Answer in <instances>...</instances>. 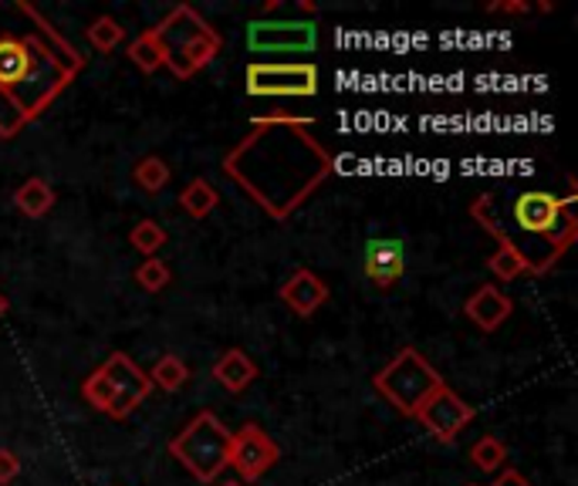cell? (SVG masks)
<instances>
[{"instance_id": "16", "label": "cell", "mask_w": 578, "mask_h": 486, "mask_svg": "<svg viewBox=\"0 0 578 486\" xmlns=\"http://www.w3.org/2000/svg\"><path fill=\"white\" fill-rule=\"evenodd\" d=\"M214 378H217V386L231 396H240L254 386V378H257V365L254 358L244 352V348H227L217 361H214Z\"/></svg>"}, {"instance_id": "11", "label": "cell", "mask_w": 578, "mask_h": 486, "mask_svg": "<svg viewBox=\"0 0 578 486\" xmlns=\"http://www.w3.org/2000/svg\"><path fill=\"white\" fill-rule=\"evenodd\" d=\"M491 206H494L491 193H481L474 203H470V216H474V220L497 240V250L488 257V267L494 270V278L504 281V284H511V281H517L521 274H535V267H532L528 253H524V250L507 237V230L494 220Z\"/></svg>"}, {"instance_id": "10", "label": "cell", "mask_w": 578, "mask_h": 486, "mask_svg": "<svg viewBox=\"0 0 578 486\" xmlns=\"http://www.w3.org/2000/svg\"><path fill=\"white\" fill-rule=\"evenodd\" d=\"M474 415H478L474 406L463 402L450 386H440L424 399V406L416 409L413 419L424 425L437 443H453L460 432L474 422Z\"/></svg>"}, {"instance_id": "6", "label": "cell", "mask_w": 578, "mask_h": 486, "mask_svg": "<svg viewBox=\"0 0 578 486\" xmlns=\"http://www.w3.org/2000/svg\"><path fill=\"white\" fill-rule=\"evenodd\" d=\"M571 206H575V193L568 196H555L548 190H528L521 193L511 206V216L521 234H528L535 240H548L555 244L552 250L561 257L571 240H575V216H571Z\"/></svg>"}, {"instance_id": "2", "label": "cell", "mask_w": 578, "mask_h": 486, "mask_svg": "<svg viewBox=\"0 0 578 486\" xmlns=\"http://www.w3.org/2000/svg\"><path fill=\"white\" fill-rule=\"evenodd\" d=\"M250 126V136L224 155V176H231L268 216L288 220L335 170V159L308 136V122Z\"/></svg>"}, {"instance_id": "9", "label": "cell", "mask_w": 578, "mask_h": 486, "mask_svg": "<svg viewBox=\"0 0 578 486\" xmlns=\"http://www.w3.org/2000/svg\"><path fill=\"white\" fill-rule=\"evenodd\" d=\"M319 47V24L314 21H250L247 51L257 58L268 54H311Z\"/></svg>"}, {"instance_id": "26", "label": "cell", "mask_w": 578, "mask_h": 486, "mask_svg": "<svg viewBox=\"0 0 578 486\" xmlns=\"http://www.w3.org/2000/svg\"><path fill=\"white\" fill-rule=\"evenodd\" d=\"M21 476V460L11 450H0V486H11Z\"/></svg>"}, {"instance_id": "20", "label": "cell", "mask_w": 578, "mask_h": 486, "mask_svg": "<svg viewBox=\"0 0 578 486\" xmlns=\"http://www.w3.org/2000/svg\"><path fill=\"white\" fill-rule=\"evenodd\" d=\"M149 382L152 389H163V392H180L190 382V368L180 355H160L156 365L149 368Z\"/></svg>"}, {"instance_id": "30", "label": "cell", "mask_w": 578, "mask_h": 486, "mask_svg": "<svg viewBox=\"0 0 578 486\" xmlns=\"http://www.w3.org/2000/svg\"><path fill=\"white\" fill-rule=\"evenodd\" d=\"M298 8H301V14H314V4H311V0H301Z\"/></svg>"}, {"instance_id": "4", "label": "cell", "mask_w": 578, "mask_h": 486, "mask_svg": "<svg viewBox=\"0 0 578 486\" xmlns=\"http://www.w3.org/2000/svg\"><path fill=\"white\" fill-rule=\"evenodd\" d=\"M149 392H152L149 375L126 352H113L105 358V365L95 368L82 382V399L113 419H129L149 399Z\"/></svg>"}, {"instance_id": "8", "label": "cell", "mask_w": 578, "mask_h": 486, "mask_svg": "<svg viewBox=\"0 0 578 486\" xmlns=\"http://www.w3.org/2000/svg\"><path fill=\"white\" fill-rule=\"evenodd\" d=\"M244 78V88L254 98H311L322 85L311 62H250Z\"/></svg>"}, {"instance_id": "14", "label": "cell", "mask_w": 578, "mask_h": 486, "mask_svg": "<svg viewBox=\"0 0 578 486\" xmlns=\"http://www.w3.org/2000/svg\"><path fill=\"white\" fill-rule=\"evenodd\" d=\"M278 298L298 314V317H311V314H319L329 301V284L314 274V270L308 267H298L291 270V278L278 288Z\"/></svg>"}, {"instance_id": "25", "label": "cell", "mask_w": 578, "mask_h": 486, "mask_svg": "<svg viewBox=\"0 0 578 486\" xmlns=\"http://www.w3.org/2000/svg\"><path fill=\"white\" fill-rule=\"evenodd\" d=\"M129 244L142 253V260L146 257H156L163 247H167V230L156 224V220H139L132 230H129Z\"/></svg>"}, {"instance_id": "23", "label": "cell", "mask_w": 578, "mask_h": 486, "mask_svg": "<svg viewBox=\"0 0 578 486\" xmlns=\"http://www.w3.org/2000/svg\"><path fill=\"white\" fill-rule=\"evenodd\" d=\"M470 463H474L481 473H501L507 463V446L497 436H481L474 446H470Z\"/></svg>"}, {"instance_id": "32", "label": "cell", "mask_w": 578, "mask_h": 486, "mask_svg": "<svg viewBox=\"0 0 578 486\" xmlns=\"http://www.w3.org/2000/svg\"><path fill=\"white\" fill-rule=\"evenodd\" d=\"M467 486H478V483H467Z\"/></svg>"}, {"instance_id": "19", "label": "cell", "mask_w": 578, "mask_h": 486, "mask_svg": "<svg viewBox=\"0 0 578 486\" xmlns=\"http://www.w3.org/2000/svg\"><path fill=\"white\" fill-rule=\"evenodd\" d=\"M170 180H173V170H170V162L163 155H142L136 162V170H132V183L149 196L163 193L170 186Z\"/></svg>"}, {"instance_id": "21", "label": "cell", "mask_w": 578, "mask_h": 486, "mask_svg": "<svg viewBox=\"0 0 578 486\" xmlns=\"http://www.w3.org/2000/svg\"><path fill=\"white\" fill-rule=\"evenodd\" d=\"M180 206H183L186 216H193V220H206V216L221 206V193L214 190V183L193 180V183L180 193Z\"/></svg>"}, {"instance_id": "7", "label": "cell", "mask_w": 578, "mask_h": 486, "mask_svg": "<svg viewBox=\"0 0 578 486\" xmlns=\"http://www.w3.org/2000/svg\"><path fill=\"white\" fill-rule=\"evenodd\" d=\"M443 386V378L437 368L419 355L416 348H403L389 365H383L373 378V389L403 415H416V409L424 406V399Z\"/></svg>"}, {"instance_id": "31", "label": "cell", "mask_w": 578, "mask_h": 486, "mask_svg": "<svg viewBox=\"0 0 578 486\" xmlns=\"http://www.w3.org/2000/svg\"><path fill=\"white\" fill-rule=\"evenodd\" d=\"M224 486H244V483H234V479H231V483H224Z\"/></svg>"}, {"instance_id": "27", "label": "cell", "mask_w": 578, "mask_h": 486, "mask_svg": "<svg viewBox=\"0 0 578 486\" xmlns=\"http://www.w3.org/2000/svg\"><path fill=\"white\" fill-rule=\"evenodd\" d=\"M488 14H532L528 0H494L488 4Z\"/></svg>"}, {"instance_id": "17", "label": "cell", "mask_w": 578, "mask_h": 486, "mask_svg": "<svg viewBox=\"0 0 578 486\" xmlns=\"http://www.w3.org/2000/svg\"><path fill=\"white\" fill-rule=\"evenodd\" d=\"M55 203H58L55 190H51L47 180H38V176L24 180L14 190V206L28 216V220H41V216H47L51 209H55Z\"/></svg>"}, {"instance_id": "29", "label": "cell", "mask_w": 578, "mask_h": 486, "mask_svg": "<svg viewBox=\"0 0 578 486\" xmlns=\"http://www.w3.org/2000/svg\"><path fill=\"white\" fill-rule=\"evenodd\" d=\"M11 311V298H4V291H0V317H4Z\"/></svg>"}, {"instance_id": "15", "label": "cell", "mask_w": 578, "mask_h": 486, "mask_svg": "<svg viewBox=\"0 0 578 486\" xmlns=\"http://www.w3.org/2000/svg\"><path fill=\"white\" fill-rule=\"evenodd\" d=\"M463 314L470 317V324H478L481 332L491 335L514 314V301L497 284H481L474 294L463 301Z\"/></svg>"}, {"instance_id": "3", "label": "cell", "mask_w": 578, "mask_h": 486, "mask_svg": "<svg viewBox=\"0 0 578 486\" xmlns=\"http://www.w3.org/2000/svg\"><path fill=\"white\" fill-rule=\"evenodd\" d=\"M152 31L160 34V41L167 47V68L180 82H190L196 72H203L217 58L221 44H224L221 34L210 28L190 4L173 8Z\"/></svg>"}, {"instance_id": "28", "label": "cell", "mask_w": 578, "mask_h": 486, "mask_svg": "<svg viewBox=\"0 0 578 486\" xmlns=\"http://www.w3.org/2000/svg\"><path fill=\"white\" fill-rule=\"evenodd\" d=\"M488 486H535V483L517 469H501V473H494V483H488Z\"/></svg>"}, {"instance_id": "24", "label": "cell", "mask_w": 578, "mask_h": 486, "mask_svg": "<svg viewBox=\"0 0 578 486\" xmlns=\"http://www.w3.org/2000/svg\"><path fill=\"white\" fill-rule=\"evenodd\" d=\"M170 281H173V270H170V263L160 260V257H146V260L136 267V284H139L142 291H149V294L167 291Z\"/></svg>"}, {"instance_id": "18", "label": "cell", "mask_w": 578, "mask_h": 486, "mask_svg": "<svg viewBox=\"0 0 578 486\" xmlns=\"http://www.w3.org/2000/svg\"><path fill=\"white\" fill-rule=\"evenodd\" d=\"M126 54H129V62H132L139 72H146V75L167 68V47H163L160 34H156L152 28L142 31L139 37H132L129 47H126Z\"/></svg>"}, {"instance_id": "12", "label": "cell", "mask_w": 578, "mask_h": 486, "mask_svg": "<svg viewBox=\"0 0 578 486\" xmlns=\"http://www.w3.org/2000/svg\"><path fill=\"white\" fill-rule=\"evenodd\" d=\"M281 460V450L278 443L268 436L265 429L247 422L244 429L231 432V450H227V466H234L240 473V479L254 483L260 479L268 469H275Z\"/></svg>"}, {"instance_id": "1", "label": "cell", "mask_w": 578, "mask_h": 486, "mask_svg": "<svg viewBox=\"0 0 578 486\" xmlns=\"http://www.w3.org/2000/svg\"><path fill=\"white\" fill-rule=\"evenodd\" d=\"M0 4V139H14L55 101L85 68L78 47L58 34L38 8Z\"/></svg>"}, {"instance_id": "5", "label": "cell", "mask_w": 578, "mask_h": 486, "mask_svg": "<svg viewBox=\"0 0 578 486\" xmlns=\"http://www.w3.org/2000/svg\"><path fill=\"white\" fill-rule=\"evenodd\" d=\"M227 450H231V429L214 412L193 415L180 429V436L170 440L173 460H180L200 483H214L227 469Z\"/></svg>"}, {"instance_id": "13", "label": "cell", "mask_w": 578, "mask_h": 486, "mask_svg": "<svg viewBox=\"0 0 578 486\" xmlns=\"http://www.w3.org/2000/svg\"><path fill=\"white\" fill-rule=\"evenodd\" d=\"M362 270L376 288L389 291L406 274V247L396 237H376L362 250Z\"/></svg>"}, {"instance_id": "22", "label": "cell", "mask_w": 578, "mask_h": 486, "mask_svg": "<svg viewBox=\"0 0 578 486\" xmlns=\"http://www.w3.org/2000/svg\"><path fill=\"white\" fill-rule=\"evenodd\" d=\"M85 37H88V44H92L98 54H113V51L126 41V28H122L116 18L101 14V18H95V21L88 24Z\"/></svg>"}]
</instances>
